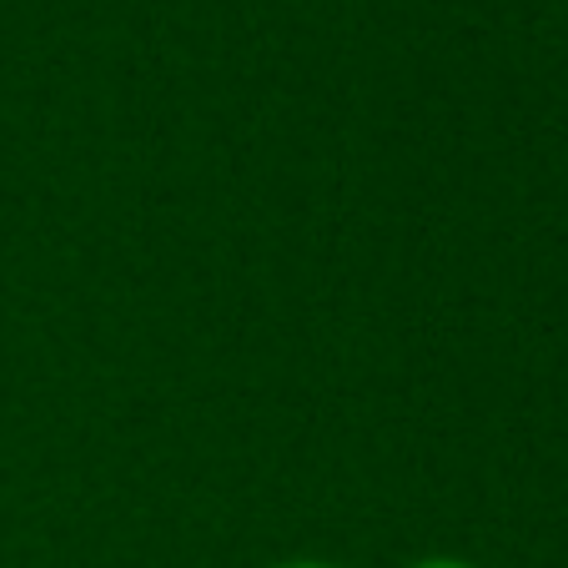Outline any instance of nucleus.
Masks as SVG:
<instances>
[{
	"label": "nucleus",
	"mask_w": 568,
	"mask_h": 568,
	"mask_svg": "<svg viewBox=\"0 0 568 568\" xmlns=\"http://www.w3.org/2000/svg\"><path fill=\"white\" fill-rule=\"evenodd\" d=\"M272 568H333V564H307V558H302V564H272Z\"/></svg>",
	"instance_id": "f03ea898"
},
{
	"label": "nucleus",
	"mask_w": 568,
	"mask_h": 568,
	"mask_svg": "<svg viewBox=\"0 0 568 568\" xmlns=\"http://www.w3.org/2000/svg\"><path fill=\"white\" fill-rule=\"evenodd\" d=\"M408 568H473V564H463V558H418Z\"/></svg>",
	"instance_id": "f257e3e1"
}]
</instances>
